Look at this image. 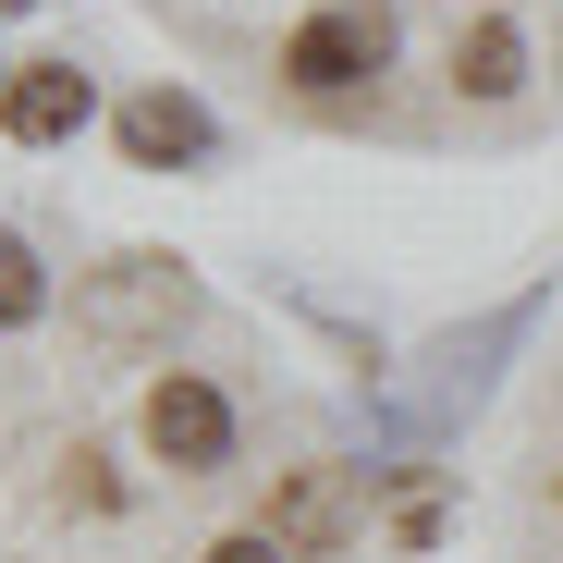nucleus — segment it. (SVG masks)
Instances as JSON below:
<instances>
[{"instance_id":"f257e3e1","label":"nucleus","mask_w":563,"mask_h":563,"mask_svg":"<svg viewBox=\"0 0 563 563\" xmlns=\"http://www.w3.org/2000/svg\"><path fill=\"white\" fill-rule=\"evenodd\" d=\"M380 62H393V0H319V13L282 37V74H295L307 99H355Z\"/></svg>"},{"instance_id":"f03ea898","label":"nucleus","mask_w":563,"mask_h":563,"mask_svg":"<svg viewBox=\"0 0 563 563\" xmlns=\"http://www.w3.org/2000/svg\"><path fill=\"white\" fill-rule=\"evenodd\" d=\"M184 307H197V282H184L172 257H111V269L74 295V331H86V343H172Z\"/></svg>"},{"instance_id":"7ed1b4c3","label":"nucleus","mask_w":563,"mask_h":563,"mask_svg":"<svg viewBox=\"0 0 563 563\" xmlns=\"http://www.w3.org/2000/svg\"><path fill=\"white\" fill-rule=\"evenodd\" d=\"M135 441L172 465V478H221V465H233V405H221V380H197V367H159L147 405H135Z\"/></svg>"},{"instance_id":"20e7f679","label":"nucleus","mask_w":563,"mask_h":563,"mask_svg":"<svg viewBox=\"0 0 563 563\" xmlns=\"http://www.w3.org/2000/svg\"><path fill=\"white\" fill-rule=\"evenodd\" d=\"M355 515H367V490H355V465H295V478H269V539L295 551V563H331L343 539H355Z\"/></svg>"},{"instance_id":"39448f33","label":"nucleus","mask_w":563,"mask_h":563,"mask_svg":"<svg viewBox=\"0 0 563 563\" xmlns=\"http://www.w3.org/2000/svg\"><path fill=\"white\" fill-rule=\"evenodd\" d=\"M86 111H99V86H86L74 62H25L13 86H0V135L13 147H62V135H86Z\"/></svg>"},{"instance_id":"423d86ee","label":"nucleus","mask_w":563,"mask_h":563,"mask_svg":"<svg viewBox=\"0 0 563 563\" xmlns=\"http://www.w3.org/2000/svg\"><path fill=\"white\" fill-rule=\"evenodd\" d=\"M123 159H135V172H184V159H209V111L184 99V86L123 99Z\"/></svg>"},{"instance_id":"0eeeda50","label":"nucleus","mask_w":563,"mask_h":563,"mask_svg":"<svg viewBox=\"0 0 563 563\" xmlns=\"http://www.w3.org/2000/svg\"><path fill=\"white\" fill-rule=\"evenodd\" d=\"M453 86H465V99H515V86H527V25L515 13H478L453 37Z\"/></svg>"},{"instance_id":"6e6552de","label":"nucleus","mask_w":563,"mask_h":563,"mask_svg":"<svg viewBox=\"0 0 563 563\" xmlns=\"http://www.w3.org/2000/svg\"><path fill=\"white\" fill-rule=\"evenodd\" d=\"M49 307V269H37V245L25 233H0V331H25Z\"/></svg>"},{"instance_id":"1a4fd4ad","label":"nucleus","mask_w":563,"mask_h":563,"mask_svg":"<svg viewBox=\"0 0 563 563\" xmlns=\"http://www.w3.org/2000/svg\"><path fill=\"white\" fill-rule=\"evenodd\" d=\"M209 563H295V551H282L269 527H233V539H209Z\"/></svg>"}]
</instances>
